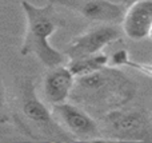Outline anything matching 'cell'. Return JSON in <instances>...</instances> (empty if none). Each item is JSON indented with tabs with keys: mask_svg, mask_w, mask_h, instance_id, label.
I'll return each mask as SVG.
<instances>
[{
	"mask_svg": "<svg viewBox=\"0 0 152 143\" xmlns=\"http://www.w3.org/2000/svg\"><path fill=\"white\" fill-rule=\"evenodd\" d=\"M21 7L26 13L27 29L21 47V55H35L45 67L61 66L64 55L51 45L50 39L59 28V21L52 4L45 7H36L28 1H21Z\"/></svg>",
	"mask_w": 152,
	"mask_h": 143,
	"instance_id": "6da1fadb",
	"label": "cell"
},
{
	"mask_svg": "<svg viewBox=\"0 0 152 143\" xmlns=\"http://www.w3.org/2000/svg\"><path fill=\"white\" fill-rule=\"evenodd\" d=\"M134 84L115 68L104 67L91 74L75 78L71 95L91 106H123L134 96Z\"/></svg>",
	"mask_w": 152,
	"mask_h": 143,
	"instance_id": "7a4b0ae2",
	"label": "cell"
},
{
	"mask_svg": "<svg viewBox=\"0 0 152 143\" xmlns=\"http://www.w3.org/2000/svg\"><path fill=\"white\" fill-rule=\"evenodd\" d=\"M52 115L58 125L75 139L95 141L99 138V126L87 111L68 102L52 106Z\"/></svg>",
	"mask_w": 152,
	"mask_h": 143,
	"instance_id": "3957f363",
	"label": "cell"
},
{
	"mask_svg": "<svg viewBox=\"0 0 152 143\" xmlns=\"http://www.w3.org/2000/svg\"><path fill=\"white\" fill-rule=\"evenodd\" d=\"M104 123L118 141H144L150 134L147 119L139 111L110 110L104 115Z\"/></svg>",
	"mask_w": 152,
	"mask_h": 143,
	"instance_id": "277c9868",
	"label": "cell"
},
{
	"mask_svg": "<svg viewBox=\"0 0 152 143\" xmlns=\"http://www.w3.org/2000/svg\"><path fill=\"white\" fill-rule=\"evenodd\" d=\"M120 37V31L115 26H99L76 36L67 45L66 55L69 60L103 52L105 47Z\"/></svg>",
	"mask_w": 152,
	"mask_h": 143,
	"instance_id": "5b68a950",
	"label": "cell"
},
{
	"mask_svg": "<svg viewBox=\"0 0 152 143\" xmlns=\"http://www.w3.org/2000/svg\"><path fill=\"white\" fill-rule=\"evenodd\" d=\"M123 32L132 40L148 37L152 28V0H136L123 15Z\"/></svg>",
	"mask_w": 152,
	"mask_h": 143,
	"instance_id": "8992f818",
	"label": "cell"
},
{
	"mask_svg": "<svg viewBox=\"0 0 152 143\" xmlns=\"http://www.w3.org/2000/svg\"><path fill=\"white\" fill-rule=\"evenodd\" d=\"M75 84V76L68 67L58 66L50 68L48 74L43 80V94L44 99L51 104H60L67 102L71 96L72 88Z\"/></svg>",
	"mask_w": 152,
	"mask_h": 143,
	"instance_id": "52a82bcc",
	"label": "cell"
},
{
	"mask_svg": "<svg viewBox=\"0 0 152 143\" xmlns=\"http://www.w3.org/2000/svg\"><path fill=\"white\" fill-rule=\"evenodd\" d=\"M21 112L24 118L44 133H55L60 126L55 120L48 107L36 96L32 84H27L21 96Z\"/></svg>",
	"mask_w": 152,
	"mask_h": 143,
	"instance_id": "ba28073f",
	"label": "cell"
},
{
	"mask_svg": "<svg viewBox=\"0 0 152 143\" xmlns=\"http://www.w3.org/2000/svg\"><path fill=\"white\" fill-rule=\"evenodd\" d=\"M67 5L76 8L86 19L92 21H103V23H113L123 19L124 8L119 3L110 0H86V1H75V0H60Z\"/></svg>",
	"mask_w": 152,
	"mask_h": 143,
	"instance_id": "9c48e42d",
	"label": "cell"
},
{
	"mask_svg": "<svg viewBox=\"0 0 152 143\" xmlns=\"http://www.w3.org/2000/svg\"><path fill=\"white\" fill-rule=\"evenodd\" d=\"M108 62H110L108 56L103 52H99V54H95V55L72 59V60H69L67 67L74 74V76L77 78V76H83V75L91 74V72H95L97 70L104 68V67L108 66Z\"/></svg>",
	"mask_w": 152,
	"mask_h": 143,
	"instance_id": "30bf717a",
	"label": "cell"
},
{
	"mask_svg": "<svg viewBox=\"0 0 152 143\" xmlns=\"http://www.w3.org/2000/svg\"><path fill=\"white\" fill-rule=\"evenodd\" d=\"M131 60L128 52L126 50H119L111 56V62L115 67H121V66H127V63Z\"/></svg>",
	"mask_w": 152,
	"mask_h": 143,
	"instance_id": "8fae6325",
	"label": "cell"
},
{
	"mask_svg": "<svg viewBox=\"0 0 152 143\" xmlns=\"http://www.w3.org/2000/svg\"><path fill=\"white\" fill-rule=\"evenodd\" d=\"M127 67H131V68H134V70H136V71L152 78V64L151 63H139V62L129 60L128 63H127Z\"/></svg>",
	"mask_w": 152,
	"mask_h": 143,
	"instance_id": "7c38bea8",
	"label": "cell"
},
{
	"mask_svg": "<svg viewBox=\"0 0 152 143\" xmlns=\"http://www.w3.org/2000/svg\"><path fill=\"white\" fill-rule=\"evenodd\" d=\"M5 100V95H4V87H3L1 82H0V110L3 109V104Z\"/></svg>",
	"mask_w": 152,
	"mask_h": 143,
	"instance_id": "4fadbf2b",
	"label": "cell"
},
{
	"mask_svg": "<svg viewBox=\"0 0 152 143\" xmlns=\"http://www.w3.org/2000/svg\"><path fill=\"white\" fill-rule=\"evenodd\" d=\"M148 37H151V39H152V28H151V31H150V35H148Z\"/></svg>",
	"mask_w": 152,
	"mask_h": 143,
	"instance_id": "5bb4252c",
	"label": "cell"
}]
</instances>
